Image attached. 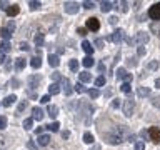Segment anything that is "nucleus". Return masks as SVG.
Wrapping results in <instances>:
<instances>
[{"instance_id":"1","label":"nucleus","mask_w":160,"mask_h":150,"mask_svg":"<svg viewBox=\"0 0 160 150\" xmlns=\"http://www.w3.org/2000/svg\"><path fill=\"white\" fill-rule=\"evenodd\" d=\"M123 127H115L112 132H108V133H105L103 135V138H105V142L110 143V145H118V143H122V140H123Z\"/></svg>"},{"instance_id":"2","label":"nucleus","mask_w":160,"mask_h":150,"mask_svg":"<svg viewBox=\"0 0 160 150\" xmlns=\"http://www.w3.org/2000/svg\"><path fill=\"white\" fill-rule=\"evenodd\" d=\"M133 108H135V102L132 98H127L123 102V113H125V117H132Z\"/></svg>"},{"instance_id":"3","label":"nucleus","mask_w":160,"mask_h":150,"mask_svg":"<svg viewBox=\"0 0 160 150\" xmlns=\"http://www.w3.org/2000/svg\"><path fill=\"white\" fill-rule=\"evenodd\" d=\"M148 17L152 18V20H155V22H158V20H160V3H155V5L150 7Z\"/></svg>"},{"instance_id":"4","label":"nucleus","mask_w":160,"mask_h":150,"mask_svg":"<svg viewBox=\"0 0 160 150\" xmlns=\"http://www.w3.org/2000/svg\"><path fill=\"white\" fill-rule=\"evenodd\" d=\"M133 42L137 43L138 47H143V45H145V43L148 42V33H145V32H138L137 35H135Z\"/></svg>"},{"instance_id":"5","label":"nucleus","mask_w":160,"mask_h":150,"mask_svg":"<svg viewBox=\"0 0 160 150\" xmlns=\"http://www.w3.org/2000/svg\"><path fill=\"white\" fill-rule=\"evenodd\" d=\"M115 75H117L118 80H123V82L130 83V80H132V73H128L125 68H118L117 72H115Z\"/></svg>"},{"instance_id":"6","label":"nucleus","mask_w":160,"mask_h":150,"mask_svg":"<svg viewBox=\"0 0 160 150\" xmlns=\"http://www.w3.org/2000/svg\"><path fill=\"white\" fill-rule=\"evenodd\" d=\"M123 33H125V32H123L122 28H117V30H113V33L108 37V40H112L113 43H120V42L123 40Z\"/></svg>"},{"instance_id":"7","label":"nucleus","mask_w":160,"mask_h":150,"mask_svg":"<svg viewBox=\"0 0 160 150\" xmlns=\"http://www.w3.org/2000/svg\"><path fill=\"white\" fill-rule=\"evenodd\" d=\"M63 8H65V12H67V13L75 15V13L78 12V3L77 2H65Z\"/></svg>"},{"instance_id":"8","label":"nucleus","mask_w":160,"mask_h":150,"mask_svg":"<svg viewBox=\"0 0 160 150\" xmlns=\"http://www.w3.org/2000/svg\"><path fill=\"white\" fill-rule=\"evenodd\" d=\"M87 28H88V30H92V32H97V30L100 28V22H98V18H95V17L87 18Z\"/></svg>"},{"instance_id":"9","label":"nucleus","mask_w":160,"mask_h":150,"mask_svg":"<svg viewBox=\"0 0 160 150\" xmlns=\"http://www.w3.org/2000/svg\"><path fill=\"white\" fill-rule=\"evenodd\" d=\"M148 135H150V140H152V142H155V143L160 142V128L158 127H150Z\"/></svg>"},{"instance_id":"10","label":"nucleus","mask_w":160,"mask_h":150,"mask_svg":"<svg viewBox=\"0 0 160 150\" xmlns=\"http://www.w3.org/2000/svg\"><path fill=\"white\" fill-rule=\"evenodd\" d=\"M27 83H28L30 88H37L38 83H40V77L38 75H30V77L27 78Z\"/></svg>"},{"instance_id":"11","label":"nucleus","mask_w":160,"mask_h":150,"mask_svg":"<svg viewBox=\"0 0 160 150\" xmlns=\"http://www.w3.org/2000/svg\"><path fill=\"white\" fill-rule=\"evenodd\" d=\"M32 118H33V120H38V122H40V120L43 118V110L40 108V107H33V108H32Z\"/></svg>"},{"instance_id":"12","label":"nucleus","mask_w":160,"mask_h":150,"mask_svg":"<svg viewBox=\"0 0 160 150\" xmlns=\"http://www.w3.org/2000/svg\"><path fill=\"white\" fill-rule=\"evenodd\" d=\"M62 87H63V92H65V95H70L73 92L72 90V85H70V80L68 78H63L62 77Z\"/></svg>"},{"instance_id":"13","label":"nucleus","mask_w":160,"mask_h":150,"mask_svg":"<svg viewBox=\"0 0 160 150\" xmlns=\"http://www.w3.org/2000/svg\"><path fill=\"white\" fill-rule=\"evenodd\" d=\"M5 12H7L8 17H15V15L20 12V8H18V5H17V3H13V5H8V8L5 10Z\"/></svg>"},{"instance_id":"14","label":"nucleus","mask_w":160,"mask_h":150,"mask_svg":"<svg viewBox=\"0 0 160 150\" xmlns=\"http://www.w3.org/2000/svg\"><path fill=\"white\" fill-rule=\"evenodd\" d=\"M82 48L85 50V53L92 57V53H93V47H92V43L87 42V40H83V42H82Z\"/></svg>"},{"instance_id":"15","label":"nucleus","mask_w":160,"mask_h":150,"mask_svg":"<svg viewBox=\"0 0 160 150\" xmlns=\"http://www.w3.org/2000/svg\"><path fill=\"white\" fill-rule=\"evenodd\" d=\"M47 113L50 115V118H55V117L58 115V107H57V105H48Z\"/></svg>"},{"instance_id":"16","label":"nucleus","mask_w":160,"mask_h":150,"mask_svg":"<svg viewBox=\"0 0 160 150\" xmlns=\"http://www.w3.org/2000/svg\"><path fill=\"white\" fill-rule=\"evenodd\" d=\"M78 80H80V83L90 82V80H92V75H90L88 72H80L78 73Z\"/></svg>"},{"instance_id":"17","label":"nucleus","mask_w":160,"mask_h":150,"mask_svg":"<svg viewBox=\"0 0 160 150\" xmlns=\"http://www.w3.org/2000/svg\"><path fill=\"white\" fill-rule=\"evenodd\" d=\"M0 37H2L3 40H7V42H8V38L12 37V32H10V30H8L7 27H2V28H0Z\"/></svg>"},{"instance_id":"18","label":"nucleus","mask_w":160,"mask_h":150,"mask_svg":"<svg viewBox=\"0 0 160 150\" xmlns=\"http://www.w3.org/2000/svg\"><path fill=\"white\" fill-rule=\"evenodd\" d=\"M37 142H38V145H40V147H45V145H48V142H50V137H48V135H38V140H37Z\"/></svg>"},{"instance_id":"19","label":"nucleus","mask_w":160,"mask_h":150,"mask_svg":"<svg viewBox=\"0 0 160 150\" xmlns=\"http://www.w3.org/2000/svg\"><path fill=\"white\" fill-rule=\"evenodd\" d=\"M48 63H50V67H58V65H60V60H58L57 55H52V53H50V55H48Z\"/></svg>"},{"instance_id":"20","label":"nucleus","mask_w":160,"mask_h":150,"mask_svg":"<svg viewBox=\"0 0 160 150\" xmlns=\"http://www.w3.org/2000/svg\"><path fill=\"white\" fill-rule=\"evenodd\" d=\"M48 93L50 95H57V93H60V85L58 83H50V87H48Z\"/></svg>"},{"instance_id":"21","label":"nucleus","mask_w":160,"mask_h":150,"mask_svg":"<svg viewBox=\"0 0 160 150\" xmlns=\"http://www.w3.org/2000/svg\"><path fill=\"white\" fill-rule=\"evenodd\" d=\"M30 65H32L33 68H40V65H42V58H40V55H37V57L30 58Z\"/></svg>"},{"instance_id":"22","label":"nucleus","mask_w":160,"mask_h":150,"mask_svg":"<svg viewBox=\"0 0 160 150\" xmlns=\"http://www.w3.org/2000/svg\"><path fill=\"white\" fill-rule=\"evenodd\" d=\"M15 100H17V97H15V95H8V97H5L3 98V107H10V105L12 103H15Z\"/></svg>"},{"instance_id":"23","label":"nucleus","mask_w":160,"mask_h":150,"mask_svg":"<svg viewBox=\"0 0 160 150\" xmlns=\"http://www.w3.org/2000/svg\"><path fill=\"white\" fill-rule=\"evenodd\" d=\"M150 30H152L157 37H160V20H158V22H153L152 25H150Z\"/></svg>"},{"instance_id":"24","label":"nucleus","mask_w":160,"mask_h":150,"mask_svg":"<svg viewBox=\"0 0 160 150\" xmlns=\"http://www.w3.org/2000/svg\"><path fill=\"white\" fill-rule=\"evenodd\" d=\"M43 40H45L43 33H37V35H35V38H33V42H35V45H37V47H42V45H43Z\"/></svg>"},{"instance_id":"25","label":"nucleus","mask_w":160,"mask_h":150,"mask_svg":"<svg viewBox=\"0 0 160 150\" xmlns=\"http://www.w3.org/2000/svg\"><path fill=\"white\" fill-rule=\"evenodd\" d=\"M25 65H27V62H25V58H17V62H15V68L18 70H23L25 68Z\"/></svg>"},{"instance_id":"26","label":"nucleus","mask_w":160,"mask_h":150,"mask_svg":"<svg viewBox=\"0 0 160 150\" xmlns=\"http://www.w3.org/2000/svg\"><path fill=\"white\" fill-rule=\"evenodd\" d=\"M100 8H102L103 13L110 12V8H112V2H100Z\"/></svg>"},{"instance_id":"27","label":"nucleus","mask_w":160,"mask_h":150,"mask_svg":"<svg viewBox=\"0 0 160 150\" xmlns=\"http://www.w3.org/2000/svg\"><path fill=\"white\" fill-rule=\"evenodd\" d=\"M82 63H83V67H85V68H90V67L93 65V58L90 57V55H87V57L82 60Z\"/></svg>"},{"instance_id":"28","label":"nucleus","mask_w":160,"mask_h":150,"mask_svg":"<svg viewBox=\"0 0 160 150\" xmlns=\"http://www.w3.org/2000/svg\"><path fill=\"white\" fill-rule=\"evenodd\" d=\"M137 93H138V97H148V95H150V88H147V87H140Z\"/></svg>"},{"instance_id":"29","label":"nucleus","mask_w":160,"mask_h":150,"mask_svg":"<svg viewBox=\"0 0 160 150\" xmlns=\"http://www.w3.org/2000/svg\"><path fill=\"white\" fill-rule=\"evenodd\" d=\"M93 140H95V138H93V135L90 133V132H85V133H83V142H85V143H93Z\"/></svg>"},{"instance_id":"30","label":"nucleus","mask_w":160,"mask_h":150,"mask_svg":"<svg viewBox=\"0 0 160 150\" xmlns=\"http://www.w3.org/2000/svg\"><path fill=\"white\" fill-rule=\"evenodd\" d=\"M58 128H60L58 122H52L50 125H47V130H50V132H58Z\"/></svg>"},{"instance_id":"31","label":"nucleus","mask_w":160,"mask_h":150,"mask_svg":"<svg viewBox=\"0 0 160 150\" xmlns=\"http://www.w3.org/2000/svg\"><path fill=\"white\" fill-rule=\"evenodd\" d=\"M120 90H122L123 93H130V92H132V87H130V83L123 82L122 85H120Z\"/></svg>"},{"instance_id":"32","label":"nucleus","mask_w":160,"mask_h":150,"mask_svg":"<svg viewBox=\"0 0 160 150\" xmlns=\"http://www.w3.org/2000/svg\"><path fill=\"white\" fill-rule=\"evenodd\" d=\"M7 145H8V138L5 137V135H2V133H0V150H2V148H5Z\"/></svg>"},{"instance_id":"33","label":"nucleus","mask_w":160,"mask_h":150,"mask_svg":"<svg viewBox=\"0 0 160 150\" xmlns=\"http://www.w3.org/2000/svg\"><path fill=\"white\" fill-rule=\"evenodd\" d=\"M8 50H10V43L7 42V40H3V42L2 43H0V52H8Z\"/></svg>"},{"instance_id":"34","label":"nucleus","mask_w":160,"mask_h":150,"mask_svg":"<svg viewBox=\"0 0 160 150\" xmlns=\"http://www.w3.org/2000/svg\"><path fill=\"white\" fill-rule=\"evenodd\" d=\"M87 93H88L90 98H97L98 95H100V92H98L97 88H90V90H87Z\"/></svg>"},{"instance_id":"35","label":"nucleus","mask_w":160,"mask_h":150,"mask_svg":"<svg viewBox=\"0 0 160 150\" xmlns=\"http://www.w3.org/2000/svg\"><path fill=\"white\" fill-rule=\"evenodd\" d=\"M32 125H33V118H25L23 120V128L25 130H30V128H32Z\"/></svg>"},{"instance_id":"36","label":"nucleus","mask_w":160,"mask_h":150,"mask_svg":"<svg viewBox=\"0 0 160 150\" xmlns=\"http://www.w3.org/2000/svg\"><path fill=\"white\" fill-rule=\"evenodd\" d=\"M68 67H70V70H72V72H77V70H78V60H70Z\"/></svg>"},{"instance_id":"37","label":"nucleus","mask_w":160,"mask_h":150,"mask_svg":"<svg viewBox=\"0 0 160 150\" xmlns=\"http://www.w3.org/2000/svg\"><path fill=\"white\" fill-rule=\"evenodd\" d=\"M28 5H30V8H32V10H37V8H40V7H42V3H40V2H37V0H30V2H28Z\"/></svg>"},{"instance_id":"38","label":"nucleus","mask_w":160,"mask_h":150,"mask_svg":"<svg viewBox=\"0 0 160 150\" xmlns=\"http://www.w3.org/2000/svg\"><path fill=\"white\" fill-rule=\"evenodd\" d=\"M95 85H97V87H103V85H105V77H103V75L97 77V80H95Z\"/></svg>"},{"instance_id":"39","label":"nucleus","mask_w":160,"mask_h":150,"mask_svg":"<svg viewBox=\"0 0 160 150\" xmlns=\"http://www.w3.org/2000/svg\"><path fill=\"white\" fill-rule=\"evenodd\" d=\"M25 107H27V100H23V102H20V105H18V108H17V115H20L25 110Z\"/></svg>"},{"instance_id":"40","label":"nucleus","mask_w":160,"mask_h":150,"mask_svg":"<svg viewBox=\"0 0 160 150\" xmlns=\"http://www.w3.org/2000/svg\"><path fill=\"white\" fill-rule=\"evenodd\" d=\"M5 127H7V117L0 115V130H3Z\"/></svg>"},{"instance_id":"41","label":"nucleus","mask_w":160,"mask_h":150,"mask_svg":"<svg viewBox=\"0 0 160 150\" xmlns=\"http://www.w3.org/2000/svg\"><path fill=\"white\" fill-rule=\"evenodd\" d=\"M152 105H153V107H157V108H160V95H157V97L152 98Z\"/></svg>"},{"instance_id":"42","label":"nucleus","mask_w":160,"mask_h":150,"mask_svg":"<svg viewBox=\"0 0 160 150\" xmlns=\"http://www.w3.org/2000/svg\"><path fill=\"white\" fill-rule=\"evenodd\" d=\"M82 5H83V8H88V10L95 7V3H93V2H88V0H85V2H83Z\"/></svg>"},{"instance_id":"43","label":"nucleus","mask_w":160,"mask_h":150,"mask_svg":"<svg viewBox=\"0 0 160 150\" xmlns=\"http://www.w3.org/2000/svg\"><path fill=\"white\" fill-rule=\"evenodd\" d=\"M120 10L122 12H128V2H120Z\"/></svg>"},{"instance_id":"44","label":"nucleus","mask_w":160,"mask_h":150,"mask_svg":"<svg viewBox=\"0 0 160 150\" xmlns=\"http://www.w3.org/2000/svg\"><path fill=\"white\" fill-rule=\"evenodd\" d=\"M75 90H77V92L78 93H82V92H85V87H83V83H77V85H75Z\"/></svg>"},{"instance_id":"45","label":"nucleus","mask_w":160,"mask_h":150,"mask_svg":"<svg viewBox=\"0 0 160 150\" xmlns=\"http://www.w3.org/2000/svg\"><path fill=\"white\" fill-rule=\"evenodd\" d=\"M127 65H130V67H135V65H137V60H135L133 57H128V58H127Z\"/></svg>"},{"instance_id":"46","label":"nucleus","mask_w":160,"mask_h":150,"mask_svg":"<svg viewBox=\"0 0 160 150\" xmlns=\"http://www.w3.org/2000/svg\"><path fill=\"white\" fill-rule=\"evenodd\" d=\"M52 80H55V83H57V80H62V75H60V72H53V73H52Z\"/></svg>"},{"instance_id":"47","label":"nucleus","mask_w":160,"mask_h":150,"mask_svg":"<svg viewBox=\"0 0 160 150\" xmlns=\"http://www.w3.org/2000/svg\"><path fill=\"white\" fill-rule=\"evenodd\" d=\"M135 150H145V143L143 142H135Z\"/></svg>"},{"instance_id":"48","label":"nucleus","mask_w":160,"mask_h":150,"mask_svg":"<svg viewBox=\"0 0 160 150\" xmlns=\"http://www.w3.org/2000/svg\"><path fill=\"white\" fill-rule=\"evenodd\" d=\"M27 147L30 150H37V145H35V142H32V140H28V142H27Z\"/></svg>"},{"instance_id":"49","label":"nucleus","mask_w":160,"mask_h":150,"mask_svg":"<svg viewBox=\"0 0 160 150\" xmlns=\"http://www.w3.org/2000/svg\"><path fill=\"white\" fill-rule=\"evenodd\" d=\"M103 43H105V42H103V38H97V40H95V45H97L98 48H102V47H103Z\"/></svg>"},{"instance_id":"50","label":"nucleus","mask_w":160,"mask_h":150,"mask_svg":"<svg viewBox=\"0 0 160 150\" xmlns=\"http://www.w3.org/2000/svg\"><path fill=\"white\" fill-rule=\"evenodd\" d=\"M18 47H20V50H25V52H27V50L30 48V47H28V43H25V42H20Z\"/></svg>"},{"instance_id":"51","label":"nucleus","mask_w":160,"mask_h":150,"mask_svg":"<svg viewBox=\"0 0 160 150\" xmlns=\"http://www.w3.org/2000/svg\"><path fill=\"white\" fill-rule=\"evenodd\" d=\"M8 8V3L3 2V0H0V10H7Z\"/></svg>"},{"instance_id":"52","label":"nucleus","mask_w":160,"mask_h":150,"mask_svg":"<svg viewBox=\"0 0 160 150\" xmlns=\"http://www.w3.org/2000/svg\"><path fill=\"white\" fill-rule=\"evenodd\" d=\"M118 107H120V102H118V98L112 100V108H118Z\"/></svg>"},{"instance_id":"53","label":"nucleus","mask_w":160,"mask_h":150,"mask_svg":"<svg viewBox=\"0 0 160 150\" xmlns=\"http://www.w3.org/2000/svg\"><path fill=\"white\" fill-rule=\"evenodd\" d=\"M77 32H78V35H82V37H85V35H87V28H82V27H80V28L77 30Z\"/></svg>"},{"instance_id":"54","label":"nucleus","mask_w":160,"mask_h":150,"mask_svg":"<svg viewBox=\"0 0 160 150\" xmlns=\"http://www.w3.org/2000/svg\"><path fill=\"white\" fill-rule=\"evenodd\" d=\"M48 100H50V95H43V97L40 98V102H42V103H48Z\"/></svg>"},{"instance_id":"55","label":"nucleus","mask_w":160,"mask_h":150,"mask_svg":"<svg viewBox=\"0 0 160 150\" xmlns=\"http://www.w3.org/2000/svg\"><path fill=\"white\" fill-rule=\"evenodd\" d=\"M148 67H150V68H157V67H158V62H157V60H153V62L148 63Z\"/></svg>"},{"instance_id":"56","label":"nucleus","mask_w":160,"mask_h":150,"mask_svg":"<svg viewBox=\"0 0 160 150\" xmlns=\"http://www.w3.org/2000/svg\"><path fill=\"white\" fill-rule=\"evenodd\" d=\"M137 53L142 57V55H145V47H138V50H137Z\"/></svg>"},{"instance_id":"57","label":"nucleus","mask_w":160,"mask_h":150,"mask_svg":"<svg viewBox=\"0 0 160 150\" xmlns=\"http://www.w3.org/2000/svg\"><path fill=\"white\" fill-rule=\"evenodd\" d=\"M70 137V132H68V130H63V132H62V138H68Z\"/></svg>"},{"instance_id":"58","label":"nucleus","mask_w":160,"mask_h":150,"mask_svg":"<svg viewBox=\"0 0 160 150\" xmlns=\"http://www.w3.org/2000/svg\"><path fill=\"white\" fill-rule=\"evenodd\" d=\"M125 42H127L128 45H133V43H135V42H133V38H132V37H127V38H125Z\"/></svg>"},{"instance_id":"59","label":"nucleus","mask_w":160,"mask_h":150,"mask_svg":"<svg viewBox=\"0 0 160 150\" xmlns=\"http://www.w3.org/2000/svg\"><path fill=\"white\" fill-rule=\"evenodd\" d=\"M5 60H7V58H5V53H3V52H0V63H3Z\"/></svg>"},{"instance_id":"60","label":"nucleus","mask_w":160,"mask_h":150,"mask_svg":"<svg viewBox=\"0 0 160 150\" xmlns=\"http://www.w3.org/2000/svg\"><path fill=\"white\" fill-rule=\"evenodd\" d=\"M108 22L112 23V25H115V23H117V17H110V18H108Z\"/></svg>"},{"instance_id":"61","label":"nucleus","mask_w":160,"mask_h":150,"mask_svg":"<svg viewBox=\"0 0 160 150\" xmlns=\"http://www.w3.org/2000/svg\"><path fill=\"white\" fill-rule=\"evenodd\" d=\"M42 132H43V127H38L37 130H35V133H37V135H42Z\"/></svg>"},{"instance_id":"62","label":"nucleus","mask_w":160,"mask_h":150,"mask_svg":"<svg viewBox=\"0 0 160 150\" xmlns=\"http://www.w3.org/2000/svg\"><path fill=\"white\" fill-rule=\"evenodd\" d=\"M7 28L10 30V32H12V30L15 28V25H13V22H10V23H8V27H7Z\"/></svg>"},{"instance_id":"63","label":"nucleus","mask_w":160,"mask_h":150,"mask_svg":"<svg viewBox=\"0 0 160 150\" xmlns=\"http://www.w3.org/2000/svg\"><path fill=\"white\" fill-rule=\"evenodd\" d=\"M155 87H157V88H160V78H157V80H155Z\"/></svg>"},{"instance_id":"64","label":"nucleus","mask_w":160,"mask_h":150,"mask_svg":"<svg viewBox=\"0 0 160 150\" xmlns=\"http://www.w3.org/2000/svg\"><path fill=\"white\" fill-rule=\"evenodd\" d=\"M90 150H100V145H93V147L90 148Z\"/></svg>"}]
</instances>
